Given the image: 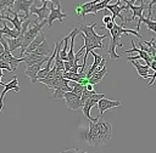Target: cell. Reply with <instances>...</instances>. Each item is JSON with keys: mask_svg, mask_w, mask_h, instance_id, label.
<instances>
[{"mask_svg": "<svg viewBox=\"0 0 156 153\" xmlns=\"http://www.w3.org/2000/svg\"><path fill=\"white\" fill-rule=\"evenodd\" d=\"M122 34H134L136 38H141L140 33L136 32V30H133V29H129V28H124L122 25H118L116 22H115V25L113 28L110 30V35H111V41H110V45H108V50H107V53L108 56L112 58V59H117L119 57L118 53H116V47H123V44L119 41V38Z\"/></svg>", "mask_w": 156, "mask_h": 153, "instance_id": "1", "label": "cell"}, {"mask_svg": "<svg viewBox=\"0 0 156 153\" xmlns=\"http://www.w3.org/2000/svg\"><path fill=\"white\" fill-rule=\"evenodd\" d=\"M45 24H48V19H44V21H41V22H38V21L35 19V21L32 22V25H29L28 30H27L26 34L23 35V44H22L21 53H20L18 57H23V55H24L27 47L29 46V44L38 36V34L41 32V28H43Z\"/></svg>", "mask_w": 156, "mask_h": 153, "instance_id": "2", "label": "cell"}, {"mask_svg": "<svg viewBox=\"0 0 156 153\" xmlns=\"http://www.w3.org/2000/svg\"><path fill=\"white\" fill-rule=\"evenodd\" d=\"M98 127H99V146H106L112 137V126L108 121L104 120L99 115Z\"/></svg>", "mask_w": 156, "mask_h": 153, "instance_id": "3", "label": "cell"}, {"mask_svg": "<svg viewBox=\"0 0 156 153\" xmlns=\"http://www.w3.org/2000/svg\"><path fill=\"white\" fill-rule=\"evenodd\" d=\"M124 4H126V6H127V11L130 8L132 10V17L128 19V22H132V21H134L136 17H139V19H138V24H136V28H135V30L138 32L139 30V27H140V23L143 22V19L145 18L144 16H143V11L146 8V7H149V4H146V0H141V4H140V6H135L134 4H132L129 0H122Z\"/></svg>", "mask_w": 156, "mask_h": 153, "instance_id": "4", "label": "cell"}, {"mask_svg": "<svg viewBox=\"0 0 156 153\" xmlns=\"http://www.w3.org/2000/svg\"><path fill=\"white\" fill-rule=\"evenodd\" d=\"M96 27V23H93V24H90V25H85V24H80L79 25V29H80V32L85 35V36H88L94 44H96L98 46H99V49H104V44H102V40L105 39V38H107L108 36V33H106V34H102V35H99V34H96L95 33V30H94V28Z\"/></svg>", "mask_w": 156, "mask_h": 153, "instance_id": "5", "label": "cell"}, {"mask_svg": "<svg viewBox=\"0 0 156 153\" xmlns=\"http://www.w3.org/2000/svg\"><path fill=\"white\" fill-rule=\"evenodd\" d=\"M83 140L87 141L90 146H99V127H98V120L90 121L88 130L83 135Z\"/></svg>", "mask_w": 156, "mask_h": 153, "instance_id": "6", "label": "cell"}, {"mask_svg": "<svg viewBox=\"0 0 156 153\" xmlns=\"http://www.w3.org/2000/svg\"><path fill=\"white\" fill-rule=\"evenodd\" d=\"M63 100H65V104H66V107H67L68 109H72V110H79V109H82L80 96H78V95L74 93L73 91L65 92Z\"/></svg>", "mask_w": 156, "mask_h": 153, "instance_id": "7", "label": "cell"}, {"mask_svg": "<svg viewBox=\"0 0 156 153\" xmlns=\"http://www.w3.org/2000/svg\"><path fill=\"white\" fill-rule=\"evenodd\" d=\"M34 1L35 0H16L15 1V4H13V12L15 13H18V12H23L24 13V17H26V19H28V17H29V11H30V7H32V5L34 4Z\"/></svg>", "mask_w": 156, "mask_h": 153, "instance_id": "8", "label": "cell"}, {"mask_svg": "<svg viewBox=\"0 0 156 153\" xmlns=\"http://www.w3.org/2000/svg\"><path fill=\"white\" fill-rule=\"evenodd\" d=\"M61 8L62 7H55V5L50 2V13H49V17H48V25H49V28L52 27L54 21L57 19V21H60L62 23L63 22V18L67 17V15L65 12H62Z\"/></svg>", "mask_w": 156, "mask_h": 153, "instance_id": "9", "label": "cell"}, {"mask_svg": "<svg viewBox=\"0 0 156 153\" xmlns=\"http://www.w3.org/2000/svg\"><path fill=\"white\" fill-rule=\"evenodd\" d=\"M48 59H49V57H46L45 59H43V61H40V62H38V63H35V64H32V66H28L27 68H26V70H24V74L30 79V83L32 84H35V83H38V73H39V70L41 69V66H43V63H45V62H48Z\"/></svg>", "mask_w": 156, "mask_h": 153, "instance_id": "10", "label": "cell"}, {"mask_svg": "<svg viewBox=\"0 0 156 153\" xmlns=\"http://www.w3.org/2000/svg\"><path fill=\"white\" fill-rule=\"evenodd\" d=\"M1 86H4V90H2V92H1V95H0V112L4 109V97H5L6 92L10 91V90H15L16 92L20 91L18 78H17V75H13V79H12L10 83H7V84H4V83H2Z\"/></svg>", "mask_w": 156, "mask_h": 153, "instance_id": "11", "label": "cell"}, {"mask_svg": "<svg viewBox=\"0 0 156 153\" xmlns=\"http://www.w3.org/2000/svg\"><path fill=\"white\" fill-rule=\"evenodd\" d=\"M96 106H98V109H99V113H100V117H101L105 110L115 108V107H121V101L119 100H107V98L104 97L98 102Z\"/></svg>", "mask_w": 156, "mask_h": 153, "instance_id": "12", "label": "cell"}, {"mask_svg": "<svg viewBox=\"0 0 156 153\" xmlns=\"http://www.w3.org/2000/svg\"><path fill=\"white\" fill-rule=\"evenodd\" d=\"M30 15H37L38 16V22H41V21H44V19H48V17H49V13H50V8L48 7V2H43V6L41 7H37L34 4L32 5V7H30Z\"/></svg>", "mask_w": 156, "mask_h": 153, "instance_id": "13", "label": "cell"}, {"mask_svg": "<svg viewBox=\"0 0 156 153\" xmlns=\"http://www.w3.org/2000/svg\"><path fill=\"white\" fill-rule=\"evenodd\" d=\"M101 0H90V1H87V2H84V4H82V5H77L76 6V13L77 15H79V16H82V18L84 19V17L89 13V11L98 4V2H100Z\"/></svg>", "mask_w": 156, "mask_h": 153, "instance_id": "14", "label": "cell"}, {"mask_svg": "<svg viewBox=\"0 0 156 153\" xmlns=\"http://www.w3.org/2000/svg\"><path fill=\"white\" fill-rule=\"evenodd\" d=\"M129 62L135 67L139 78L146 79V78L152 76V74H150V66H147V64H140L138 61H129Z\"/></svg>", "mask_w": 156, "mask_h": 153, "instance_id": "15", "label": "cell"}, {"mask_svg": "<svg viewBox=\"0 0 156 153\" xmlns=\"http://www.w3.org/2000/svg\"><path fill=\"white\" fill-rule=\"evenodd\" d=\"M35 55H40V56H45V57H50L51 55H52V52H54V50H51V47H50V45H49V42L46 41V40H44L34 51H33Z\"/></svg>", "mask_w": 156, "mask_h": 153, "instance_id": "16", "label": "cell"}, {"mask_svg": "<svg viewBox=\"0 0 156 153\" xmlns=\"http://www.w3.org/2000/svg\"><path fill=\"white\" fill-rule=\"evenodd\" d=\"M132 45H133V47H132V49H129V50H124V52H126V53H128V52H132V51L136 52V53L140 56V58H141L143 61H145V63H146L147 66H150V63L152 62V58L150 57V55H149L147 52H145V51H143V50H140V49L135 47L134 40H132Z\"/></svg>", "mask_w": 156, "mask_h": 153, "instance_id": "17", "label": "cell"}, {"mask_svg": "<svg viewBox=\"0 0 156 153\" xmlns=\"http://www.w3.org/2000/svg\"><path fill=\"white\" fill-rule=\"evenodd\" d=\"M46 57L45 56H40V55H35L34 52H30V53H26L23 56V62L26 63V66H32V64H35L43 59H45Z\"/></svg>", "mask_w": 156, "mask_h": 153, "instance_id": "18", "label": "cell"}, {"mask_svg": "<svg viewBox=\"0 0 156 153\" xmlns=\"http://www.w3.org/2000/svg\"><path fill=\"white\" fill-rule=\"evenodd\" d=\"M90 53H91V55H93V57H94V62H93V64L90 66L89 70H88V72L85 73V76H87L88 79H89V78H90V76L93 75V73H94V72L96 70V68L99 67V64H100V63H101V61L104 59V58H102V56H100V55L95 53L94 51H91Z\"/></svg>", "mask_w": 156, "mask_h": 153, "instance_id": "19", "label": "cell"}, {"mask_svg": "<svg viewBox=\"0 0 156 153\" xmlns=\"http://www.w3.org/2000/svg\"><path fill=\"white\" fill-rule=\"evenodd\" d=\"M44 40H45V35H44V33H43V32H40V33L38 34V36H37V38H35V39L29 44V46L27 47V50H26V52H24V53H30V52H33V51H34V50H35V49H37V47H38V46H39Z\"/></svg>", "mask_w": 156, "mask_h": 153, "instance_id": "20", "label": "cell"}, {"mask_svg": "<svg viewBox=\"0 0 156 153\" xmlns=\"http://www.w3.org/2000/svg\"><path fill=\"white\" fill-rule=\"evenodd\" d=\"M106 73H107L106 66H105L101 70H99V72H94L93 75L89 78V84H91V85H96V84H99V83L102 80V78L106 75Z\"/></svg>", "mask_w": 156, "mask_h": 153, "instance_id": "21", "label": "cell"}, {"mask_svg": "<svg viewBox=\"0 0 156 153\" xmlns=\"http://www.w3.org/2000/svg\"><path fill=\"white\" fill-rule=\"evenodd\" d=\"M6 41L9 44V47L11 50V52H13L15 50H17L18 47H22L23 44V36H18V38H6Z\"/></svg>", "mask_w": 156, "mask_h": 153, "instance_id": "22", "label": "cell"}, {"mask_svg": "<svg viewBox=\"0 0 156 153\" xmlns=\"http://www.w3.org/2000/svg\"><path fill=\"white\" fill-rule=\"evenodd\" d=\"M110 1H111V0H101L100 2H98V4L89 11V13H94V15H96L98 11H100V10H106V6L110 4Z\"/></svg>", "mask_w": 156, "mask_h": 153, "instance_id": "23", "label": "cell"}, {"mask_svg": "<svg viewBox=\"0 0 156 153\" xmlns=\"http://www.w3.org/2000/svg\"><path fill=\"white\" fill-rule=\"evenodd\" d=\"M141 23H145L146 27L149 28V30L156 33V21H154V19H151V18H144Z\"/></svg>", "mask_w": 156, "mask_h": 153, "instance_id": "24", "label": "cell"}, {"mask_svg": "<svg viewBox=\"0 0 156 153\" xmlns=\"http://www.w3.org/2000/svg\"><path fill=\"white\" fill-rule=\"evenodd\" d=\"M16 0H0V7L4 12H6V8H12Z\"/></svg>", "mask_w": 156, "mask_h": 153, "instance_id": "25", "label": "cell"}, {"mask_svg": "<svg viewBox=\"0 0 156 153\" xmlns=\"http://www.w3.org/2000/svg\"><path fill=\"white\" fill-rule=\"evenodd\" d=\"M0 69H6V70H9V72H13L12 68L10 67V64L6 63V62L2 61V59H0Z\"/></svg>", "mask_w": 156, "mask_h": 153, "instance_id": "26", "label": "cell"}, {"mask_svg": "<svg viewBox=\"0 0 156 153\" xmlns=\"http://www.w3.org/2000/svg\"><path fill=\"white\" fill-rule=\"evenodd\" d=\"M60 153H87L84 151H80L78 148H69V149H65V151H61Z\"/></svg>", "mask_w": 156, "mask_h": 153, "instance_id": "27", "label": "cell"}, {"mask_svg": "<svg viewBox=\"0 0 156 153\" xmlns=\"http://www.w3.org/2000/svg\"><path fill=\"white\" fill-rule=\"evenodd\" d=\"M40 1H43V2H51L56 7H61V1L60 0H40Z\"/></svg>", "mask_w": 156, "mask_h": 153, "instance_id": "28", "label": "cell"}, {"mask_svg": "<svg viewBox=\"0 0 156 153\" xmlns=\"http://www.w3.org/2000/svg\"><path fill=\"white\" fill-rule=\"evenodd\" d=\"M111 21H113V19H112V16H108V15H105V16H104V18H102V22H104L105 24L110 23Z\"/></svg>", "mask_w": 156, "mask_h": 153, "instance_id": "29", "label": "cell"}, {"mask_svg": "<svg viewBox=\"0 0 156 153\" xmlns=\"http://www.w3.org/2000/svg\"><path fill=\"white\" fill-rule=\"evenodd\" d=\"M113 25H115V21H111L110 23L105 24V28H106V29H108V30H111V29L113 28Z\"/></svg>", "mask_w": 156, "mask_h": 153, "instance_id": "30", "label": "cell"}, {"mask_svg": "<svg viewBox=\"0 0 156 153\" xmlns=\"http://www.w3.org/2000/svg\"><path fill=\"white\" fill-rule=\"evenodd\" d=\"M4 51H5V47H4V45L1 44V41H0V55H2L4 53Z\"/></svg>", "mask_w": 156, "mask_h": 153, "instance_id": "31", "label": "cell"}, {"mask_svg": "<svg viewBox=\"0 0 156 153\" xmlns=\"http://www.w3.org/2000/svg\"><path fill=\"white\" fill-rule=\"evenodd\" d=\"M4 76V74H2V69H0V85L2 84V81H1V78Z\"/></svg>", "mask_w": 156, "mask_h": 153, "instance_id": "32", "label": "cell"}, {"mask_svg": "<svg viewBox=\"0 0 156 153\" xmlns=\"http://www.w3.org/2000/svg\"><path fill=\"white\" fill-rule=\"evenodd\" d=\"M135 1H138V0H130V2H132V4H134Z\"/></svg>", "mask_w": 156, "mask_h": 153, "instance_id": "33", "label": "cell"}, {"mask_svg": "<svg viewBox=\"0 0 156 153\" xmlns=\"http://www.w3.org/2000/svg\"><path fill=\"white\" fill-rule=\"evenodd\" d=\"M1 13H4V11H2V10H1V7H0V15H1Z\"/></svg>", "mask_w": 156, "mask_h": 153, "instance_id": "34", "label": "cell"}, {"mask_svg": "<svg viewBox=\"0 0 156 153\" xmlns=\"http://www.w3.org/2000/svg\"><path fill=\"white\" fill-rule=\"evenodd\" d=\"M155 40H156V36H155Z\"/></svg>", "mask_w": 156, "mask_h": 153, "instance_id": "35", "label": "cell"}]
</instances>
